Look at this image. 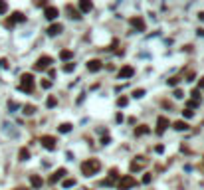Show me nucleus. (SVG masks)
<instances>
[{
	"label": "nucleus",
	"instance_id": "nucleus-1",
	"mask_svg": "<svg viewBox=\"0 0 204 190\" xmlns=\"http://www.w3.org/2000/svg\"><path fill=\"white\" fill-rule=\"evenodd\" d=\"M99 170H101V162H99L97 158H89V160L81 162V174H83V176H93V174H97Z\"/></svg>",
	"mask_w": 204,
	"mask_h": 190
},
{
	"label": "nucleus",
	"instance_id": "nucleus-2",
	"mask_svg": "<svg viewBox=\"0 0 204 190\" xmlns=\"http://www.w3.org/2000/svg\"><path fill=\"white\" fill-rule=\"evenodd\" d=\"M20 91H26V93L34 91V75L32 73H22L20 75Z\"/></svg>",
	"mask_w": 204,
	"mask_h": 190
},
{
	"label": "nucleus",
	"instance_id": "nucleus-3",
	"mask_svg": "<svg viewBox=\"0 0 204 190\" xmlns=\"http://www.w3.org/2000/svg\"><path fill=\"white\" fill-rule=\"evenodd\" d=\"M137 184V180L131 176V174H127V176H121V178L117 180V188L119 190H129V188H133Z\"/></svg>",
	"mask_w": 204,
	"mask_h": 190
},
{
	"label": "nucleus",
	"instance_id": "nucleus-4",
	"mask_svg": "<svg viewBox=\"0 0 204 190\" xmlns=\"http://www.w3.org/2000/svg\"><path fill=\"white\" fill-rule=\"evenodd\" d=\"M40 143H42V146L44 149H48V151H54L56 149V137H52V135H44L42 139H40Z\"/></svg>",
	"mask_w": 204,
	"mask_h": 190
},
{
	"label": "nucleus",
	"instance_id": "nucleus-5",
	"mask_svg": "<svg viewBox=\"0 0 204 190\" xmlns=\"http://www.w3.org/2000/svg\"><path fill=\"white\" fill-rule=\"evenodd\" d=\"M52 61H54V59H52L50 56H42V57H38V61L34 64V69H38V71H42V69H46V67L50 66Z\"/></svg>",
	"mask_w": 204,
	"mask_h": 190
},
{
	"label": "nucleus",
	"instance_id": "nucleus-6",
	"mask_svg": "<svg viewBox=\"0 0 204 190\" xmlns=\"http://www.w3.org/2000/svg\"><path fill=\"white\" fill-rule=\"evenodd\" d=\"M169 127H170V121L167 119V117H163V115H160L159 119H157V133L163 135L167 129H169Z\"/></svg>",
	"mask_w": 204,
	"mask_h": 190
},
{
	"label": "nucleus",
	"instance_id": "nucleus-7",
	"mask_svg": "<svg viewBox=\"0 0 204 190\" xmlns=\"http://www.w3.org/2000/svg\"><path fill=\"white\" fill-rule=\"evenodd\" d=\"M129 22H131V26H133V28H135L137 32H145V28H147V26H145V22H143V18H141V16H133V18H131V20H129Z\"/></svg>",
	"mask_w": 204,
	"mask_h": 190
},
{
	"label": "nucleus",
	"instance_id": "nucleus-8",
	"mask_svg": "<svg viewBox=\"0 0 204 190\" xmlns=\"http://www.w3.org/2000/svg\"><path fill=\"white\" fill-rule=\"evenodd\" d=\"M18 22H26V16L22 12H14L10 16V20H6V26H12V24H18Z\"/></svg>",
	"mask_w": 204,
	"mask_h": 190
},
{
	"label": "nucleus",
	"instance_id": "nucleus-9",
	"mask_svg": "<svg viewBox=\"0 0 204 190\" xmlns=\"http://www.w3.org/2000/svg\"><path fill=\"white\" fill-rule=\"evenodd\" d=\"M133 73H135V69L131 66H123L119 69V79H129V77H133Z\"/></svg>",
	"mask_w": 204,
	"mask_h": 190
},
{
	"label": "nucleus",
	"instance_id": "nucleus-10",
	"mask_svg": "<svg viewBox=\"0 0 204 190\" xmlns=\"http://www.w3.org/2000/svg\"><path fill=\"white\" fill-rule=\"evenodd\" d=\"M66 174H68V170H66V168H57L56 172L50 176V184H56L57 180H62L64 176H66Z\"/></svg>",
	"mask_w": 204,
	"mask_h": 190
},
{
	"label": "nucleus",
	"instance_id": "nucleus-11",
	"mask_svg": "<svg viewBox=\"0 0 204 190\" xmlns=\"http://www.w3.org/2000/svg\"><path fill=\"white\" fill-rule=\"evenodd\" d=\"M44 16L48 18V20H56L57 16H59V10H57L56 6H46V12Z\"/></svg>",
	"mask_w": 204,
	"mask_h": 190
},
{
	"label": "nucleus",
	"instance_id": "nucleus-12",
	"mask_svg": "<svg viewBox=\"0 0 204 190\" xmlns=\"http://www.w3.org/2000/svg\"><path fill=\"white\" fill-rule=\"evenodd\" d=\"M117 178H119V170H117V168H111V170H109V178L105 180L103 184H105V186H111Z\"/></svg>",
	"mask_w": 204,
	"mask_h": 190
},
{
	"label": "nucleus",
	"instance_id": "nucleus-13",
	"mask_svg": "<svg viewBox=\"0 0 204 190\" xmlns=\"http://www.w3.org/2000/svg\"><path fill=\"white\" fill-rule=\"evenodd\" d=\"M137 158H139V160H133V162H131V172L141 170V168H143V164L147 162V160H145V157H137Z\"/></svg>",
	"mask_w": 204,
	"mask_h": 190
},
{
	"label": "nucleus",
	"instance_id": "nucleus-14",
	"mask_svg": "<svg viewBox=\"0 0 204 190\" xmlns=\"http://www.w3.org/2000/svg\"><path fill=\"white\" fill-rule=\"evenodd\" d=\"M87 69L93 71V73L99 71V69H101V61H99V59H89V61H87Z\"/></svg>",
	"mask_w": 204,
	"mask_h": 190
},
{
	"label": "nucleus",
	"instance_id": "nucleus-15",
	"mask_svg": "<svg viewBox=\"0 0 204 190\" xmlns=\"http://www.w3.org/2000/svg\"><path fill=\"white\" fill-rule=\"evenodd\" d=\"M62 30H64L62 24H52V26L48 28V34H50V36H57V34H62Z\"/></svg>",
	"mask_w": 204,
	"mask_h": 190
},
{
	"label": "nucleus",
	"instance_id": "nucleus-16",
	"mask_svg": "<svg viewBox=\"0 0 204 190\" xmlns=\"http://www.w3.org/2000/svg\"><path fill=\"white\" fill-rule=\"evenodd\" d=\"M30 184H32V188H42V184H44V180L40 178L38 174H32V176H30Z\"/></svg>",
	"mask_w": 204,
	"mask_h": 190
},
{
	"label": "nucleus",
	"instance_id": "nucleus-17",
	"mask_svg": "<svg viewBox=\"0 0 204 190\" xmlns=\"http://www.w3.org/2000/svg\"><path fill=\"white\" fill-rule=\"evenodd\" d=\"M91 8H93V4H91L89 0H81V2H80V10L81 12H89Z\"/></svg>",
	"mask_w": 204,
	"mask_h": 190
},
{
	"label": "nucleus",
	"instance_id": "nucleus-18",
	"mask_svg": "<svg viewBox=\"0 0 204 190\" xmlns=\"http://www.w3.org/2000/svg\"><path fill=\"white\" fill-rule=\"evenodd\" d=\"M66 8H68V12L71 14V18H75V20H80V18H81V12H80V10H75V8H73L71 4H68Z\"/></svg>",
	"mask_w": 204,
	"mask_h": 190
},
{
	"label": "nucleus",
	"instance_id": "nucleus-19",
	"mask_svg": "<svg viewBox=\"0 0 204 190\" xmlns=\"http://www.w3.org/2000/svg\"><path fill=\"white\" fill-rule=\"evenodd\" d=\"M147 133H151V129H149L147 125H141V127H137V129H135V135H137V137H141V135H147Z\"/></svg>",
	"mask_w": 204,
	"mask_h": 190
},
{
	"label": "nucleus",
	"instance_id": "nucleus-20",
	"mask_svg": "<svg viewBox=\"0 0 204 190\" xmlns=\"http://www.w3.org/2000/svg\"><path fill=\"white\" fill-rule=\"evenodd\" d=\"M172 127H174L176 131H186V129H188V123H186V121H176V123H172Z\"/></svg>",
	"mask_w": 204,
	"mask_h": 190
},
{
	"label": "nucleus",
	"instance_id": "nucleus-21",
	"mask_svg": "<svg viewBox=\"0 0 204 190\" xmlns=\"http://www.w3.org/2000/svg\"><path fill=\"white\" fill-rule=\"evenodd\" d=\"M71 129H73V125H71V123H62L59 127H57V131H59V133H69Z\"/></svg>",
	"mask_w": 204,
	"mask_h": 190
},
{
	"label": "nucleus",
	"instance_id": "nucleus-22",
	"mask_svg": "<svg viewBox=\"0 0 204 190\" xmlns=\"http://www.w3.org/2000/svg\"><path fill=\"white\" fill-rule=\"evenodd\" d=\"M59 57L68 61V59H71V57H73V52H71V50H62V52H59Z\"/></svg>",
	"mask_w": 204,
	"mask_h": 190
},
{
	"label": "nucleus",
	"instance_id": "nucleus-23",
	"mask_svg": "<svg viewBox=\"0 0 204 190\" xmlns=\"http://www.w3.org/2000/svg\"><path fill=\"white\" fill-rule=\"evenodd\" d=\"M18 157H20V160H28L30 158V151L28 149H20L18 151Z\"/></svg>",
	"mask_w": 204,
	"mask_h": 190
},
{
	"label": "nucleus",
	"instance_id": "nucleus-24",
	"mask_svg": "<svg viewBox=\"0 0 204 190\" xmlns=\"http://www.w3.org/2000/svg\"><path fill=\"white\" fill-rule=\"evenodd\" d=\"M22 113H24V115H34V113H36V107H34V105H24V107H22Z\"/></svg>",
	"mask_w": 204,
	"mask_h": 190
},
{
	"label": "nucleus",
	"instance_id": "nucleus-25",
	"mask_svg": "<svg viewBox=\"0 0 204 190\" xmlns=\"http://www.w3.org/2000/svg\"><path fill=\"white\" fill-rule=\"evenodd\" d=\"M56 105H57V99L54 97V95H50V97L46 99V107H50V109H52V107H56Z\"/></svg>",
	"mask_w": 204,
	"mask_h": 190
},
{
	"label": "nucleus",
	"instance_id": "nucleus-26",
	"mask_svg": "<svg viewBox=\"0 0 204 190\" xmlns=\"http://www.w3.org/2000/svg\"><path fill=\"white\" fill-rule=\"evenodd\" d=\"M73 69H75V64H73V61H68V64L64 66V71H66V73H71Z\"/></svg>",
	"mask_w": 204,
	"mask_h": 190
},
{
	"label": "nucleus",
	"instance_id": "nucleus-27",
	"mask_svg": "<svg viewBox=\"0 0 204 190\" xmlns=\"http://www.w3.org/2000/svg\"><path fill=\"white\" fill-rule=\"evenodd\" d=\"M71 186H75V178H66L64 180V188H71Z\"/></svg>",
	"mask_w": 204,
	"mask_h": 190
},
{
	"label": "nucleus",
	"instance_id": "nucleus-28",
	"mask_svg": "<svg viewBox=\"0 0 204 190\" xmlns=\"http://www.w3.org/2000/svg\"><path fill=\"white\" fill-rule=\"evenodd\" d=\"M143 95H145V89H135L133 91V97H135V99H141Z\"/></svg>",
	"mask_w": 204,
	"mask_h": 190
},
{
	"label": "nucleus",
	"instance_id": "nucleus-29",
	"mask_svg": "<svg viewBox=\"0 0 204 190\" xmlns=\"http://www.w3.org/2000/svg\"><path fill=\"white\" fill-rule=\"evenodd\" d=\"M6 12H8V4L4 0H0V14H6Z\"/></svg>",
	"mask_w": 204,
	"mask_h": 190
},
{
	"label": "nucleus",
	"instance_id": "nucleus-30",
	"mask_svg": "<svg viewBox=\"0 0 204 190\" xmlns=\"http://www.w3.org/2000/svg\"><path fill=\"white\" fill-rule=\"evenodd\" d=\"M186 105H188V109H190V111H192V109H196V107H198V101L190 99V101H186Z\"/></svg>",
	"mask_w": 204,
	"mask_h": 190
},
{
	"label": "nucleus",
	"instance_id": "nucleus-31",
	"mask_svg": "<svg viewBox=\"0 0 204 190\" xmlns=\"http://www.w3.org/2000/svg\"><path fill=\"white\" fill-rule=\"evenodd\" d=\"M127 103H129V99H127V97H119V99H117V105H119V107H125Z\"/></svg>",
	"mask_w": 204,
	"mask_h": 190
},
{
	"label": "nucleus",
	"instance_id": "nucleus-32",
	"mask_svg": "<svg viewBox=\"0 0 204 190\" xmlns=\"http://www.w3.org/2000/svg\"><path fill=\"white\" fill-rule=\"evenodd\" d=\"M178 81H180V79H178V77H170V79H167V83H169L170 87H174V85H176Z\"/></svg>",
	"mask_w": 204,
	"mask_h": 190
},
{
	"label": "nucleus",
	"instance_id": "nucleus-33",
	"mask_svg": "<svg viewBox=\"0 0 204 190\" xmlns=\"http://www.w3.org/2000/svg\"><path fill=\"white\" fill-rule=\"evenodd\" d=\"M50 87H52V81L50 79H44L42 81V89H50Z\"/></svg>",
	"mask_w": 204,
	"mask_h": 190
},
{
	"label": "nucleus",
	"instance_id": "nucleus-34",
	"mask_svg": "<svg viewBox=\"0 0 204 190\" xmlns=\"http://www.w3.org/2000/svg\"><path fill=\"white\" fill-rule=\"evenodd\" d=\"M182 115H184L186 119H190V117H194V111H190V109H184V111H182Z\"/></svg>",
	"mask_w": 204,
	"mask_h": 190
},
{
	"label": "nucleus",
	"instance_id": "nucleus-35",
	"mask_svg": "<svg viewBox=\"0 0 204 190\" xmlns=\"http://www.w3.org/2000/svg\"><path fill=\"white\" fill-rule=\"evenodd\" d=\"M8 109H10V111L18 109V103H16V101H8Z\"/></svg>",
	"mask_w": 204,
	"mask_h": 190
},
{
	"label": "nucleus",
	"instance_id": "nucleus-36",
	"mask_svg": "<svg viewBox=\"0 0 204 190\" xmlns=\"http://www.w3.org/2000/svg\"><path fill=\"white\" fill-rule=\"evenodd\" d=\"M172 95H174L176 99H182V97H184V93H182L180 89H174V93H172Z\"/></svg>",
	"mask_w": 204,
	"mask_h": 190
},
{
	"label": "nucleus",
	"instance_id": "nucleus-37",
	"mask_svg": "<svg viewBox=\"0 0 204 190\" xmlns=\"http://www.w3.org/2000/svg\"><path fill=\"white\" fill-rule=\"evenodd\" d=\"M192 97H194V101L200 99V89H194V91H192Z\"/></svg>",
	"mask_w": 204,
	"mask_h": 190
},
{
	"label": "nucleus",
	"instance_id": "nucleus-38",
	"mask_svg": "<svg viewBox=\"0 0 204 190\" xmlns=\"http://www.w3.org/2000/svg\"><path fill=\"white\" fill-rule=\"evenodd\" d=\"M155 153H159V155H160V153H165V146H163V145H157V146H155Z\"/></svg>",
	"mask_w": 204,
	"mask_h": 190
},
{
	"label": "nucleus",
	"instance_id": "nucleus-39",
	"mask_svg": "<svg viewBox=\"0 0 204 190\" xmlns=\"http://www.w3.org/2000/svg\"><path fill=\"white\" fill-rule=\"evenodd\" d=\"M151 178H153L151 174H145V176H143V184H149V182H151Z\"/></svg>",
	"mask_w": 204,
	"mask_h": 190
},
{
	"label": "nucleus",
	"instance_id": "nucleus-40",
	"mask_svg": "<svg viewBox=\"0 0 204 190\" xmlns=\"http://www.w3.org/2000/svg\"><path fill=\"white\" fill-rule=\"evenodd\" d=\"M101 143H103V145H109V143H111V137H103Z\"/></svg>",
	"mask_w": 204,
	"mask_h": 190
},
{
	"label": "nucleus",
	"instance_id": "nucleus-41",
	"mask_svg": "<svg viewBox=\"0 0 204 190\" xmlns=\"http://www.w3.org/2000/svg\"><path fill=\"white\" fill-rule=\"evenodd\" d=\"M0 67H8V64H6V59H4V57L0 59Z\"/></svg>",
	"mask_w": 204,
	"mask_h": 190
},
{
	"label": "nucleus",
	"instance_id": "nucleus-42",
	"mask_svg": "<svg viewBox=\"0 0 204 190\" xmlns=\"http://www.w3.org/2000/svg\"><path fill=\"white\" fill-rule=\"evenodd\" d=\"M198 87H202V89H204V77L200 79V83H198Z\"/></svg>",
	"mask_w": 204,
	"mask_h": 190
},
{
	"label": "nucleus",
	"instance_id": "nucleus-43",
	"mask_svg": "<svg viewBox=\"0 0 204 190\" xmlns=\"http://www.w3.org/2000/svg\"><path fill=\"white\" fill-rule=\"evenodd\" d=\"M198 18H200V20L204 22V12H200V14H198Z\"/></svg>",
	"mask_w": 204,
	"mask_h": 190
}]
</instances>
